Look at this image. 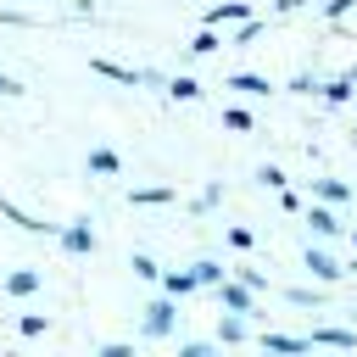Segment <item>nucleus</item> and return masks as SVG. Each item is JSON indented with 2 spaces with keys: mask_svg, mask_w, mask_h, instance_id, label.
Listing matches in <instances>:
<instances>
[{
  "mask_svg": "<svg viewBox=\"0 0 357 357\" xmlns=\"http://www.w3.org/2000/svg\"><path fill=\"white\" fill-rule=\"evenodd\" d=\"M61 245H67L73 257H84V251H95V229H89L84 218H78V223H67V229H61Z\"/></svg>",
  "mask_w": 357,
  "mask_h": 357,
  "instance_id": "obj_1",
  "label": "nucleus"
},
{
  "mask_svg": "<svg viewBox=\"0 0 357 357\" xmlns=\"http://www.w3.org/2000/svg\"><path fill=\"white\" fill-rule=\"evenodd\" d=\"M33 290H39V273L33 268H11L6 273V296H33Z\"/></svg>",
  "mask_w": 357,
  "mask_h": 357,
  "instance_id": "obj_2",
  "label": "nucleus"
},
{
  "mask_svg": "<svg viewBox=\"0 0 357 357\" xmlns=\"http://www.w3.org/2000/svg\"><path fill=\"white\" fill-rule=\"evenodd\" d=\"M117 167H123V156H117L112 145H95V151H89V173H117Z\"/></svg>",
  "mask_w": 357,
  "mask_h": 357,
  "instance_id": "obj_3",
  "label": "nucleus"
},
{
  "mask_svg": "<svg viewBox=\"0 0 357 357\" xmlns=\"http://www.w3.org/2000/svg\"><path fill=\"white\" fill-rule=\"evenodd\" d=\"M167 329H173V307H167V301H156V307L145 312V335H167Z\"/></svg>",
  "mask_w": 357,
  "mask_h": 357,
  "instance_id": "obj_4",
  "label": "nucleus"
},
{
  "mask_svg": "<svg viewBox=\"0 0 357 357\" xmlns=\"http://www.w3.org/2000/svg\"><path fill=\"white\" fill-rule=\"evenodd\" d=\"M0 212H6V218H11L17 229H28V234H45V229H50V223H39V218H28V212H22V206H11V201H0Z\"/></svg>",
  "mask_w": 357,
  "mask_h": 357,
  "instance_id": "obj_5",
  "label": "nucleus"
},
{
  "mask_svg": "<svg viewBox=\"0 0 357 357\" xmlns=\"http://www.w3.org/2000/svg\"><path fill=\"white\" fill-rule=\"evenodd\" d=\"M89 67H95V73H106V78H117V84H134V78H139V73H128V67H117V61H106V56H95Z\"/></svg>",
  "mask_w": 357,
  "mask_h": 357,
  "instance_id": "obj_6",
  "label": "nucleus"
},
{
  "mask_svg": "<svg viewBox=\"0 0 357 357\" xmlns=\"http://www.w3.org/2000/svg\"><path fill=\"white\" fill-rule=\"evenodd\" d=\"M45 329H50V318H45V312H22V318H17V335H28V340H33V335H45Z\"/></svg>",
  "mask_w": 357,
  "mask_h": 357,
  "instance_id": "obj_7",
  "label": "nucleus"
},
{
  "mask_svg": "<svg viewBox=\"0 0 357 357\" xmlns=\"http://www.w3.org/2000/svg\"><path fill=\"white\" fill-rule=\"evenodd\" d=\"M167 195H173V190H162V184H156V190H134V201H139V206H151V201H167Z\"/></svg>",
  "mask_w": 357,
  "mask_h": 357,
  "instance_id": "obj_8",
  "label": "nucleus"
},
{
  "mask_svg": "<svg viewBox=\"0 0 357 357\" xmlns=\"http://www.w3.org/2000/svg\"><path fill=\"white\" fill-rule=\"evenodd\" d=\"M162 284H167V290H173V296H178V290H190V284H195V279H190V273H167V279H162Z\"/></svg>",
  "mask_w": 357,
  "mask_h": 357,
  "instance_id": "obj_9",
  "label": "nucleus"
},
{
  "mask_svg": "<svg viewBox=\"0 0 357 357\" xmlns=\"http://www.w3.org/2000/svg\"><path fill=\"white\" fill-rule=\"evenodd\" d=\"M0 95H22V84H17V78H6V73H0Z\"/></svg>",
  "mask_w": 357,
  "mask_h": 357,
  "instance_id": "obj_10",
  "label": "nucleus"
},
{
  "mask_svg": "<svg viewBox=\"0 0 357 357\" xmlns=\"http://www.w3.org/2000/svg\"><path fill=\"white\" fill-rule=\"evenodd\" d=\"M100 357H134L128 346H100Z\"/></svg>",
  "mask_w": 357,
  "mask_h": 357,
  "instance_id": "obj_11",
  "label": "nucleus"
}]
</instances>
